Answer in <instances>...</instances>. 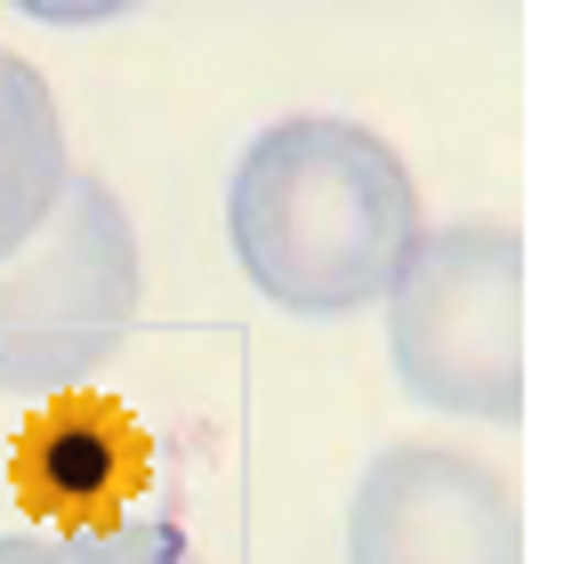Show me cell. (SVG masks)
Listing matches in <instances>:
<instances>
[{
	"label": "cell",
	"instance_id": "4",
	"mask_svg": "<svg viewBox=\"0 0 564 564\" xmlns=\"http://www.w3.org/2000/svg\"><path fill=\"white\" fill-rule=\"evenodd\" d=\"M347 564H524L517 484L459 444L371 452L347 500Z\"/></svg>",
	"mask_w": 564,
	"mask_h": 564
},
{
	"label": "cell",
	"instance_id": "3",
	"mask_svg": "<svg viewBox=\"0 0 564 564\" xmlns=\"http://www.w3.org/2000/svg\"><path fill=\"white\" fill-rule=\"evenodd\" d=\"M138 306V226L97 170H73L48 226L0 267V395H73L130 347Z\"/></svg>",
	"mask_w": 564,
	"mask_h": 564
},
{
	"label": "cell",
	"instance_id": "8",
	"mask_svg": "<svg viewBox=\"0 0 564 564\" xmlns=\"http://www.w3.org/2000/svg\"><path fill=\"white\" fill-rule=\"evenodd\" d=\"M33 541L41 532H0V564H33Z\"/></svg>",
	"mask_w": 564,
	"mask_h": 564
},
{
	"label": "cell",
	"instance_id": "7",
	"mask_svg": "<svg viewBox=\"0 0 564 564\" xmlns=\"http://www.w3.org/2000/svg\"><path fill=\"white\" fill-rule=\"evenodd\" d=\"M33 564H202L186 549V532H177L170 517H138V524H121L106 532V541H33Z\"/></svg>",
	"mask_w": 564,
	"mask_h": 564
},
{
	"label": "cell",
	"instance_id": "2",
	"mask_svg": "<svg viewBox=\"0 0 564 564\" xmlns=\"http://www.w3.org/2000/svg\"><path fill=\"white\" fill-rule=\"evenodd\" d=\"M388 306V364L420 412L524 420V235L500 218L427 226Z\"/></svg>",
	"mask_w": 564,
	"mask_h": 564
},
{
	"label": "cell",
	"instance_id": "6",
	"mask_svg": "<svg viewBox=\"0 0 564 564\" xmlns=\"http://www.w3.org/2000/svg\"><path fill=\"white\" fill-rule=\"evenodd\" d=\"M65 177H73V153H65L57 97H48L41 65H24L0 41V267L48 226Z\"/></svg>",
	"mask_w": 564,
	"mask_h": 564
},
{
	"label": "cell",
	"instance_id": "5",
	"mask_svg": "<svg viewBox=\"0 0 564 564\" xmlns=\"http://www.w3.org/2000/svg\"><path fill=\"white\" fill-rule=\"evenodd\" d=\"M9 484L17 508L48 541H106V532L145 517L153 492L145 420L113 395H82V388L48 395L9 452Z\"/></svg>",
	"mask_w": 564,
	"mask_h": 564
},
{
	"label": "cell",
	"instance_id": "1",
	"mask_svg": "<svg viewBox=\"0 0 564 564\" xmlns=\"http://www.w3.org/2000/svg\"><path fill=\"white\" fill-rule=\"evenodd\" d=\"M420 235V186L403 153L339 113L267 121L226 177V242L250 291L306 323L379 306Z\"/></svg>",
	"mask_w": 564,
	"mask_h": 564
}]
</instances>
